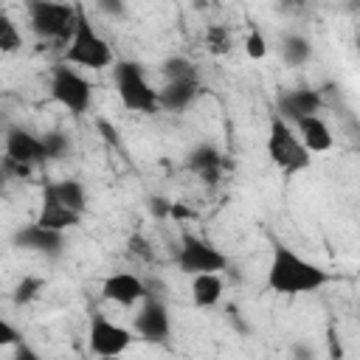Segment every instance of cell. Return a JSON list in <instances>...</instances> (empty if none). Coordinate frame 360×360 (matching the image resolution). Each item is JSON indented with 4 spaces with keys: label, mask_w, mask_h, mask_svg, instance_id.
<instances>
[{
    "label": "cell",
    "mask_w": 360,
    "mask_h": 360,
    "mask_svg": "<svg viewBox=\"0 0 360 360\" xmlns=\"http://www.w3.org/2000/svg\"><path fill=\"white\" fill-rule=\"evenodd\" d=\"M264 284L276 295L295 298V295H307V292L323 290L329 284V273L321 264H315V262L304 259L301 253H295L292 248L276 242L273 250H270Z\"/></svg>",
    "instance_id": "6da1fadb"
},
{
    "label": "cell",
    "mask_w": 360,
    "mask_h": 360,
    "mask_svg": "<svg viewBox=\"0 0 360 360\" xmlns=\"http://www.w3.org/2000/svg\"><path fill=\"white\" fill-rule=\"evenodd\" d=\"M118 59L112 56L110 42L96 31V25L87 20L84 8L79 6V20H76V31L70 37V42L65 45V65H79V68H90V70H104L110 65H115Z\"/></svg>",
    "instance_id": "7a4b0ae2"
},
{
    "label": "cell",
    "mask_w": 360,
    "mask_h": 360,
    "mask_svg": "<svg viewBox=\"0 0 360 360\" xmlns=\"http://www.w3.org/2000/svg\"><path fill=\"white\" fill-rule=\"evenodd\" d=\"M112 82H115V93H118V98L127 110L143 112V115H152V112L160 110L158 90L149 84V79H146V73L138 62L118 59L112 65Z\"/></svg>",
    "instance_id": "3957f363"
},
{
    "label": "cell",
    "mask_w": 360,
    "mask_h": 360,
    "mask_svg": "<svg viewBox=\"0 0 360 360\" xmlns=\"http://www.w3.org/2000/svg\"><path fill=\"white\" fill-rule=\"evenodd\" d=\"M267 155H270V160L284 174H298V172L309 169V163H312L309 149L301 143V138L292 129V124L284 121L281 115H276L270 121V129H267Z\"/></svg>",
    "instance_id": "277c9868"
},
{
    "label": "cell",
    "mask_w": 360,
    "mask_h": 360,
    "mask_svg": "<svg viewBox=\"0 0 360 360\" xmlns=\"http://www.w3.org/2000/svg\"><path fill=\"white\" fill-rule=\"evenodd\" d=\"M76 20H79V6L48 3V0L28 3V22H31V31L39 39H51V42H65L68 45L73 31H76Z\"/></svg>",
    "instance_id": "5b68a950"
},
{
    "label": "cell",
    "mask_w": 360,
    "mask_h": 360,
    "mask_svg": "<svg viewBox=\"0 0 360 360\" xmlns=\"http://www.w3.org/2000/svg\"><path fill=\"white\" fill-rule=\"evenodd\" d=\"M51 98L56 104H62L70 115H82L90 110V101H93V84L76 70V68H68V65H53L51 68Z\"/></svg>",
    "instance_id": "8992f818"
},
{
    "label": "cell",
    "mask_w": 360,
    "mask_h": 360,
    "mask_svg": "<svg viewBox=\"0 0 360 360\" xmlns=\"http://www.w3.org/2000/svg\"><path fill=\"white\" fill-rule=\"evenodd\" d=\"M177 267L186 276H205V273H222L228 267V256L211 245L208 239L197 233H183L177 248Z\"/></svg>",
    "instance_id": "52a82bcc"
},
{
    "label": "cell",
    "mask_w": 360,
    "mask_h": 360,
    "mask_svg": "<svg viewBox=\"0 0 360 360\" xmlns=\"http://www.w3.org/2000/svg\"><path fill=\"white\" fill-rule=\"evenodd\" d=\"M132 340H135V332L121 326V323H115V321H110L104 312H96L90 318V323H87V346H90V352L96 357L115 360L129 349Z\"/></svg>",
    "instance_id": "ba28073f"
},
{
    "label": "cell",
    "mask_w": 360,
    "mask_h": 360,
    "mask_svg": "<svg viewBox=\"0 0 360 360\" xmlns=\"http://www.w3.org/2000/svg\"><path fill=\"white\" fill-rule=\"evenodd\" d=\"M132 332L146 343H166L172 335V315L160 295H146L132 318Z\"/></svg>",
    "instance_id": "9c48e42d"
},
{
    "label": "cell",
    "mask_w": 360,
    "mask_h": 360,
    "mask_svg": "<svg viewBox=\"0 0 360 360\" xmlns=\"http://www.w3.org/2000/svg\"><path fill=\"white\" fill-rule=\"evenodd\" d=\"M146 295H149L146 281L135 273H127V270L107 276L101 284V298L112 301L118 307H141L146 301Z\"/></svg>",
    "instance_id": "30bf717a"
},
{
    "label": "cell",
    "mask_w": 360,
    "mask_h": 360,
    "mask_svg": "<svg viewBox=\"0 0 360 360\" xmlns=\"http://www.w3.org/2000/svg\"><path fill=\"white\" fill-rule=\"evenodd\" d=\"M11 242H14V248L28 250V253L59 256L62 248H65V233H59V231H48V228H42V225L31 222V225H22L20 231H14Z\"/></svg>",
    "instance_id": "8fae6325"
},
{
    "label": "cell",
    "mask_w": 360,
    "mask_h": 360,
    "mask_svg": "<svg viewBox=\"0 0 360 360\" xmlns=\"http://www.w3.org/2000/svg\"><path fill=\"white\" fill-rule=\"evenodd\" d=\"M321 107H323V98L312 87H292V90H284L278 96V115L284 121H292V124L301 118L318 115Z\"/></svg>",
    "instance_id": "7c38bea8"
},
{
    "label": "cell",
    "mask_w": 360,
    "mask_h": 360,
    "mask_svg": "<svg viewBox=\"0 0 360 360\" xmlns=\"http://www.w3.org/2000/svg\"><path fill=\"white\" fill-rule=\"evenodd\" d=\"M6 158L25 163V166H37V163L48 160V152H45V143L39 135H34L22 127H11L6 135Z\"/></svg>",
    "instance_id": "4fadbf2b"
},
{
    "label": "cell",
    "mask_w": 360,
    "mask_h": 360,
    "mask_svg": "<svg viewBox=\"0 0 360 360\" xmlns=\"http://www.w3.org/2000/svg\"><path fill=\"white\" fill-rule=\"evenodd\" d=\"M34 222L42 225V228H48V231H59V233H65V231H70L73 225L82 222V214H76L73 208H68V205L59 202L51 191L42 188V205H39V214H37Z\"/></svg>",
    "instance_id": "5bb4252c"
},
{
    "label": "cell",
    "mask_w": 360,
    "mask_h": 360,
    "mask_svg": "<svg viewBox=\"0 0 360 360\" xmlns=\"http://www.w3.org/2000/svg\"><path fill=\"white\" fill-rule=\"evenodd\" d=\"M197 96H200V79L166 82V84L158 90L160 110H166V112H183V110H188Z\"/></svg>",
    "instance_id": "9a60e30c"
},
{
    "label": "cell",
    "mask_w": 360,
    "mask_h": 360,
    "mask_svg": "<svg viewBox=\"0 0 360 360\" xmlns=\"http://www.w3.org/2000/svg\"><path fill=\"white\" fill-rule=\"evenodd\" d=\"M295 132H298L301 143L309 149V155H321V152H329L335 146V135L321 115H309V118L295 121Z\"/></svg>",
    "instance_id": "2e32d148"
},
{
    "label": "cell",
    "mask_w": 360,
    "mask_h": 360,
    "mask_svg": "<svg viewBox=\"0 0 360 360\" xmlns=\"http://www.w3.org/2000/svg\"><path fill=\"white\" fill-rule=\"evenodd\" d=\"M186 166H188L197 177H202L205 183H217V180L222 177V152H219L214 143H200V146H194V149L188 152Z\"/></svg>",
    "instance_id": "e0dca14e"
},
{
    "label": "cell",
    "mask_w": 360,
    "mask_h": 360,
    "mask_svg": "<svg viewBox=\"0 0 360 360\" xmlns=\"http://www.w3.org/2000/svg\"><path fill=\"white\" fill-rule=\"evenodd\" d=\"M45 191H51L59 202H65L68 208H73L76 214L84 217V208H87V191L79 180L68 177V180H56V183H45Z\"/></svg>",
    "instance_id": "ac0fdd59"
},
{
    "label": "cell",
    "mask_w": 360,
    "mask_h": 360,
    "mask_svg": "<svg viewBox=\"0 0 360 360\" xmlns=\"http://www.w3.org/2000/svg\"><path fill=\"white\" fill-rule=\"evenodd\" d=\"M222 298V278L219 273H205V276H194L191 278V301L200 309H208L214 304H219Z\"/></svg>",
    "instance_id": "d6986e66"
},
{
    "label": "cell",
    "mask_w": 360,
    "mask_h": 360,
    "mask_svg": "<svg viewBox=\"0 0 360 360\" xmlns=\"http://www.w3.org/2000/svg\"><path fill=\"white\" fill-rule=\"evenodd\" d=\"M281 59L290 65V68H301L312 59V45L307 37L301 34H287L281 39Z\"/></svg>",
    "instance_id": "ffe728a7"
},
{
    "label": "cell",
    "mask_w": 360,
    "mask_h": 360,
    "mask_svg": "<svg viewBox=\"0 0 360 360\" xmlns=\"http://www.w3.org/2000/svg\"><path fill=\"white\" fill-rule=\"evenodd\" d=\"M160 73L166 76V82H177V79H197V68L194 62H188L186 56H169L160 68Z\"/></svg>",
    "instance_id": "44dd1931"
},
{
    "label": "cell",
    "mask_w": 360,
    "mask_h": 360,
    "mask_svg": "<svg viewBox=\"0 0 360 360\" xmlns=\"http://www.w3.org/2000/svg\"><path fill=\"white\" fill-rule=\"evenodd\" d=\"M20 45H22V37H20L14 20L6 11H0V51L14 53V51H20Z\"/></svg>",
    "instance_id": "7402d4cb"
},
{
    "label": "cell",
    "mask_w": 360,
    "mask_h": 360,
    "mask_svg": "<svg viewBox=\"0 0 360 360\" xmlns=\"http://www.w3.org/2000/svg\"><path fill=\"white\" fill-rule=\"evenodd\" d=\"M42 287H45V278H39V276H22V281H17L11 298H14V304H31L39 295Z\"/></svg>",
    "instance_id": "603a6c76"
},
{
    "label": "cell",
    "mask_w": 360,
    "mask_h": 360,
    "mask_svg": "<svg viewBox=\"0 0 360 360\" xmlns=\"http://www.w3.org/2000/svg\"><path fill=\"white\" fill-rule=\"evenodd\" d=\"M42 143H45V152H48V160H62L68 152H70V141L65 132L53 129V132H45L42 135Z\"/></svg>",
    "instance_id": "cb8c5ba5"
},
{
    "label": "cell",
    "mask_w": 360,
    "mask_h": 360,
    "mask_svg": "<svg viewBox=\"0 0 360 360\" xmlns=\"http://www.w3.org/2000/svg\"><path fill=\"white\" fill-rule=\"evenodd\" d=\"M205 45H208V51L217 53V56L228 53V51H231V34H228V28H225V25H208V31H205Z\"/></svg>",
    "instance_id": "d4e9b609"
},
{
    "label": "cell",
    "mask_w": 360,
    "mask_h": 360,
    "mask_svg": "<svg viewBox=\"0 0 360 360\" xmlns=\"http://www.w3.org/2000/svg\"><path fill=\"white\" fill-rule=\"evenodd\" d=\"M245 53H248V59H256V62L267 56V39H264V34L256 25L245 37Z\"/></svg>",
    "instance_id": "484cf974"
},
{
    "label": "cell",
    "mask_w": 360,
    "mask_h": 360,
    "mask_svg": "<svg viewBox=\"0 0 360 360\" xmlns=\"http://www.w3.org/2000/svg\"><path fill=\"white\" fill-rule=\"evenodd\" d=\"M22 343V332L11 323V321H0V346H20Z\"/></svg>",
    "instance_id": "4316f807"
},
{
    "label": "cell",
    "mask_w": 360,
    "mask_h": 360,
    "mask_svg": "<svg viewBox=\"0 0 360 360\" xmlns=\"http://www.w3.org/2000/svg\"><path fill=\"white\" fill-rule=\"evenodd\" d=\"M3 172H6L8 177H17V180H22V177H28V174H31V166H25V163H17V160H11V158H3Z\"/></svg>",
    "instance_id": "83f0119b"
},
{
    "label": "cell",
    "mask_w": 360,
    "mask_h": 360,
    "mask_svg": "<svg viewBox=\"0 0 360 360\" xmlns=\"http://www.w3.org/2000/svg\"><path fill=\"white\" fill-rule=\"evenodd\" d=\"M129 250L135 253V256H141V259H152V248H149V242L141 236V233H135V236H129Z\"/></svg>",
    "instance_id": "f1b7e54d"
},
{
    "label": "cell",
    "mask_w": 360,
    "mask_h": 360,
    "mask_svg": "<svg viewBox=\"0 0 360 360\" xmlns=\"http://www.w3.org/2000/svg\"><path fill=\"white\" fill-rule=\"evenodd\" d=\"M290 354H292V360H315V349L307 340H295L290 346Z\"/></svg>",
    "instance_id": "f546056e"
},
{
    "label": "cell",
    "mask_w": 360,
    "mask_h": 360,
    "mask_svg": "<svg viewBox=\"0 0 360 360\" xmlns=\"http://www.w3.org/2000/svg\"><path fill=\"white\" fill-rule=\"evenodd\" d=\"M149 211H152L155 217H169L172 202H169V200H163V197H152V200H149Z\"/></svg>",
    "instance_id": "4dcf8cb0"
},
{
    "label": "cell",
    "mask_w": 360,
    "mask_h": 360,
    "mask_svg": "<svg viewBox=\"0 0 360 360\" xmlns=\"http://www.w3.org/2000/svg\"><path fill=\"white\" fill-rule=\"evenodd\" d=\"M14 360H39V354H37V352L22 340L20 346H14Z\"/></svg>",
    "instance_id": "1f68e13d"
},
{
    "label": "cell",
    "mask_w": 360,
    "mask_h": 360,
    "mask_svg": "<svg viewBox=\"0 0 360 360\" xmlns=\"http://www.w3.org/2000/svg\"><path fill=\"white\" fill-rule=\"evenodd\" d=\"M98 8H101L104 14H124V6H121L118 0H112V3H110V0H101Z\"/></svg>",
    "instance_id": "d6a6232c"
},
{
    "label": "cell",
    "mask_w": 360,
    "mask_h": 360,
    "mask_svg": "<svg viewBox=\"0 0 360 360\" xmlns=\"http://www.w3.org/2000/svg\"><path fill=\"white\" fill-rule=\"evenodd\" d=\"M169 217H172V219H188V217H191V211H188L183 202H172V211H169Z\"/></svg>",
    "instance_id": "836d02e7"
},
{
    "label": "cell",
    "mask_w": 360,
    "mask_h": 360,
    "mask_svg": "<svg viewBox=\"0 0 360 360\" xmlns=\"http://www.w3.org/2000/svg\"><path fill=\"white\" fill-rule=\"evenodd\" d=\"M98 127H101V132H104V138H107L110 143H118V132H115V127H110L107 121H98Z\"/></svg>",
    "instance_id": "e575fe53"
},
{
    "label": "cell",
    "mask_w": 360,
    "mask_h": 360,
    "mask_svg": "<svg viewBox=\"0 0 360 360\" xmlns=\"http://www.w3.org/2000/svg\"><path fill=\"white\" fill-rule=\"evenodd\" d=\"M357 312H360V307H357Z\"/></svg>",
    "instance_id": "d590c367"
}]
</instances>
